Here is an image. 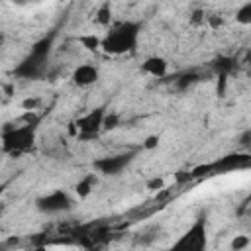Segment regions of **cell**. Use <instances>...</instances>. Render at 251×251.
Masks as SVG:
<instances>
[{"label":"cell","mask_w":251,"mask_h":251,"mask_svg":"<svg viewBox=\"0 0 251 251\" xmlns=\"http://www.w3.org/2000/svg\"><path fill=\"white\" fill-rule=\"evenodd\" d=\"M39 122H41V114L24 112L16 120L4 124V127L0 131L2 153L12 155V157H20V155L29 153L35 145V135H37Z\"/></svg>","instance_id":"1"},{"label":"cell","mask_w":251,"mask_h":251,"mask_svg":"<svg viewBox=\"0 0 251 251\" xmlns=\"http://www.w3.org/2000/svg\"><path fill=\"white\" fill-rule=\"evenodd\" d=\"M141 35V24L139 22H120L110 27V31L100 39V49H104L110 55H126L133 53L137 49V41Z\"/></svg>","instance_id":"2"},{"label":"cell","mask_w":251,"mask_h":251,"mask_svg":"<svg viewBox=\"0 0 251 251\" xmlns=\"http://www.w3.org/2000/svg\"><path fill=\"white\" fill-rule=\"evenodd\" d=\"M53 39L55 33H49L45 37H41L39 41H35L31 45V51L24 57V61L14 69V76L18 78H27V80H37L45 75L47 71V61L51 55V47H53Z\"/></svg>","instance_id":"3"},{"label":"cell","mask_w":251,"mask_h":251,"mask_svg":"<svg viewBox=\"0 0 251 251\" xmlns=\"http://www.w3.org/2000/svg\"><path fill=\"white\" fill-rule=\"evenodd\" d=\"M251 163L249 153H229L222 159H218L212 165H204V167H196L192 169L190 176H202V175H218V173H231V171H239V169H247Z\"/></svg>","instance_id":"4"},{"label":"cell","mask_w":251,"mask_h":251,"mask_svg":"<svg viewBox=\"0 0 251 251\" xmlns=\"http://www.w3.org/2000/svg\"><path fill=\"white\" fill-rule=\"evenodd\" d=\"M206 243H208V237H206V214L202 212L194 224L175 241V249H192V251H204L206 249Z\"/></svg>","instance_id":"5"},{"label":"cell","mask_w":251,"mask_h":251,"mask_svg":"<svg viewBox=\"0 0 251 251\" xmlns=\"http://www.w3.org/2000/svg\"><path fill=\"white\" fill-rule=\"evenodd\" d=\"M104 116H106V106L94 108L90 112H86L84 116H80L73 126L76 129V135L80 139H92L102 131V124H104Z\"/></svg>","instance_id":"6"},{"label":"cell","mask_w":251,"mask_h":251,"mask_svg":"<svg viewBox=\"0 0 251 251\" xmlns=\"http://www.w3.org/2000/svg\"><path fill=\"white\" fill-rule=\"evenodd\" d=\"M73 206H75V202L65 190H53V192H49V194H45V196L35 200V208L39 212H45V214L69 212Z\"/></svg>","instance_id":"7"},{"label":"cell","mask_w":251,"mask_h":251,"mask_svg":"<svg viewBox=\"0 0 251 251\" xmlns=\"http://www.w3.org/2000/svg\"><path fill=\"white\" fill-rule=\"evenodd\" d=\"M135 157V151H127V153H118V155H108V157H100L94 161V169L106 176H116L120 175Z\"/></svg>","instance_id":"8"},{"label":"cell","mask_w":251,"mask_h":251,"mask_svg":"<svg viewBox=\"0 0 251 251\" xmlns=\"http://www.w3.org/2000/svg\"><path fill=\"white\" fill-rule=\"evenodd\" d=\"M71 78H73V82H75L76 86L86 88V86H92V84L100 78V71H98L96 65H88V63H84V65H78V67L73 71Z\"/></svg>","instance_id":"9"},{"label":"cell","mask_w":251,"mask_h":251,"mask_svg":"<svg viewBox=\"0 0 251 251\" xmlns=\"http://www.w3.org/2000/svg\"><path fill=\"white\" fill-rule=\"evenodd\" d=\"M141 71L153 78H163L167 75V61L159 55H151L141 63Z\"/></svg>","instance_id":"10"},{"label":"cell","mask_w":251,"mask_h":251,"mask_svg":"<svg viewBox=\"0 0 251 251\" xmlns=\"http://www.w3.org/2000/svg\"><path fill=\"white\" fill-rule=\"evenodd\" d=\"M94 22H96L98 25H108V24L112 22V4H110V0H104V2L98 6V10H96V14H94Z\"/></svg>","instance_id":"11"},{"label":"cell","mask_w":251,"mask_h":251,"mask_svg":"<svg viewBox=\"0 0 251 251\" xmlns=\"http://www.w3.org/2000/svg\"><path fill=\"white\" fill-rule=\"evenodd\" d=\"M94 184H96V176H94V175H86V176H82V178L75 184V190H76L78 198H86V196L92 192Z\"/></svg>","instance_id":"12"},{"label":"cell","mask_w":251,"mask_h":251,"mask_svg":"<svg viewBox=\"0 0 251 251\" xmlns=\"http://www.w3.org/2000/svg\"><path fill=\"white\" fill-rule=\"evenodd\" d=\"M78 43H80L84 49H88V51H98V49H100V37L94 35V33L80 35V37H78Z\"/></svg>","instance_id":"13"},{"label":"cell","mask_w":251,"mask_h":251,"mask_svg":"<svg viewBox=\"0 0 251 251\" xmlns=\"http://www.w3.org/2000/svg\"><path fill=\"white\" fill-rule=\"evenodd\" d=\"M235 22L241 25H249L251 24V2H245L237 12H235Z\"/></svg>","instance_id":"14"},{"label":"cell","mask_w":251,"mask_h":251,"mask_svg":"<svg viewBox=\"0 0 251 251\" xmlns=\"http://www.w3.org/2000/svg\"><path fill=\"white\" fill-rule=\"evenodd\" d=\"M214 69H216L218 75H229L231 69H233V59H229V57H220V59H216Z\"/></svg>","instance_id":"15"},{"label":"cell","mask_w":251,"mask_h":251,"mask_svg":"<svg viewBox=\"0 0 251 251\" xmlns=\"http://www.w3.org/2000/svg\"><path fill=\"white\" fill-rule=\"evenodd\" d=\"M200 78H198V75L196 73H184V75H180L178 78H176V86L180 88V90H186V88H190L194 82H198Z\"/></svg>","instance_id":"16"},{"label":"cell","mask_w":251,"mask_h":251,"mask_svg":"<svg viewBox=\"0 0 251 251\" xmlns=\"http://www.w3.org/2000/svg\"><path fill=\"white\" fill-rule=\"evenodd\" d=\"M120 126V116L118 114H114V112H106V116H104V124H102V129H116Z\"/></svg>","instance_id":"17"},{"label":"cell","mask_w":251,"mask_h":251,"mask_svg":"<svg viewBox=\"0 0 251 251\" xmlns=\"http://www.w3.org/2000/svg\"><path fill=\"white\" fill-rule=\"evenodd\" d=\"M39 106H41V98H39V96H33V98L29 96V98H25V100L22 102V108H24L25 112H35Z\"/></svg>","instance_id":"18"},{"label":"cell","mask_w":251,"mask_h":251,"mask_svg":"<svg viewBox=\"0 0 251 251\" xmlns=\"http://www.w3.org/2000/svg\"><path fill=\"white\" fill-rule=\"evenodd\" d=\"M247 245H249V237H245V235H239V237H235V239L231 241V249H235V251L245 249Z\"/></svg>","instance_id":"19"},{"label":"cell","mask_w":251,"mask_h":251,"mask_svg":"<svg viewBox=\"0 0 251 251\" xmlns=\"http://www.w3.org/2000/svg\"><path fill=\"white\" fill-rule=\"evenodd\" d=\"M190 24L192 25H204L206 24V14H204V10H196L194 14H192V18H190Z\"/></svg>","instance_id":"20"},{"label":"cell","mask_w":251,"mask_h":251,"mask_svg":"<svg viewBox=\"0 0 251 251\" xmlns=\"http://www.w3.org/2000/svg\"><path fill=\"white\" fill-rule=\"evenodd\" d=\"M226 86H227V75H218V94L220 96L226 94Z\"/></svg>","instance_id":"21"},{"label":"cell","mask_w":251,"mask_h":251,"mask_svg":"<svg viewBox=\"0 0 251 251\" xmlns=\"http://www.w3.org/2000/svg\"><path fill=\"white\" fill-rule=\"evenodd\" d=\"M159 145V135H149L145 141H143V149H153Z\"/></svg>","instance_id":"22"},{"label":"cell","mask_w":251,"mask_h":251,"mask_svg":"<svg viewBox=\"0 0 251 251\" xmlns=\"http://www.w3.org/2000/svg\"><path fill=\"white\" fill-rule=\"evenodd\" d=\"M163 186V180L161 178H153L149 184H147V188H151V190H157V188H161Z\"/></svg>","instance_id":"23"},{"label":"cell","mask_w":251,"mask_h":251,"mask_svg":"<svg viewBox=\"0 0 251 251\" xmlns=\"http://www.w3.org/2000/svg\"><path fill=\"white\" fill-rule=\"evenodd\" d=\"M4 41H6V37H4V33H2V31H0V47H2V45H4Z\"/></svg>","instance_id":"24"},{"label":"cell","mask_w":251,"mask_h":251,"mask_svg":"<svg viewBox=\"0 0 251 251\" xmlns=\"http://www.w3.org/2000/svg\"><path fill=\"white\" fill-rule=\"evenodd\" d=\"M4 188H6V184H2V186H0V194H2V190H4Z\"/></svg>","instance_id":"25"}]
</instances>
